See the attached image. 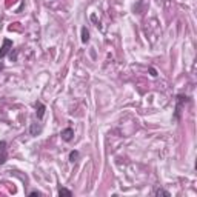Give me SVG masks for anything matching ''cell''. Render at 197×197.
<instances>
[{"label": "cell", "instance_id": "6da1fadb", "mask_svg": "<svg viewBox=\"0 0 197 197\" xmlns=\"http://www.w3.org/2000/svg\"><path fill=\"white\" fill-rule=\"evenodd\" d=\"M185 103H188V97L186 96H177V105H176V119H179V115L182 112V108L185 106Z\"/></svg>", "mask_w": 197, "mask_h": 197}, {"label": "cell", "instance_id": "7a4b0ae2", "mask_svg": "<svg viewBox=\"0 0 197 197\" xmlns=\"http://www.w3.org/2000/svg\"><path fill=\"white\" fill-rule=\"evenodd\" d=\"M10 49H12V42L10 39H3V45L0 48V59H3L10 52Z\"/></svg>", "mask_w": 197, "mask_h": 197}, {"label": "cell", "instance_id": "3957f363", "mask_svg": "<svg viewBox=\"0 0 197 197\" xmlns=\"http://www.w3.org/2000/svg\"><path fill=\"white\" fill-rule=\"evenodd\" d=\"M60 136H62V140L71 142V140L74 139V129H73V128H65L63 131L60 132Z\"/></svg>", "mask_w": 197, "mask_h": 197}, {"label": "cell", "instance_id": "277c9868", "mask_svg": "<svg viewBox=\"0 0 197 197\" xmlns=\"http://www.w3.org/2000/svg\"><path fill=\"white\" fill-rule=\"evenodd\" d=\"M35 110H37V117L42 120L43 119V114H45V106L40 102H37V103H35Z\"/></svg>", "mask_w": 197, "mask_h": 197}, {"label": "cell", "instance_id": "5b68a950", "mask_svg": "<svg viewBox=\"0 0 197 197\" xmlns=\"http://www.w3.org/2000/svg\"><path fill=\"white\" fill-rule=\"evenodd\" d=\"M89 42V31L85 28H82V43H88Z\"/></svg>", "mask_w": 197, "mask_h": 197}, {"label": "cell", "instance_id": "8992f818", "mask_svg": "<svg viewBox=\"0 0 197 197\" xmlns=\"http://www.w3.org/2000/svg\"><path fill=\"white\" fill-rule=\"evenodd\" d=\"M79 151H71V153H69V162L71 163H74V162H77V160H79Z\"/></svg>", "mask_w": 197, "mask_h": 197}, {"label": "cell", "instance_id": "52a82bcc", "mask_svg": "<svg viewBox=\"0 0 197 197\" xmlns=\"http://www.w3.org/2000/svg\"><path fill=\"white\" fill-rule=\"evenodd\" d=\"M37 132H40V126H37V123L31 125V134L32 136H37Z\"/></svg>", "mask_w": 197, "mask_h": 197}, {"label": "cell", "instance_id": "ba28073f", "mask_svg": "<svg viewBox=\"0 0 197 197\" xmlns=\"http://www.w3.org/2000/svg\"><path fill=\"white\" fill-rule=\"evenodd\" d=\"M59 196H66V197H71V196H73V193H71L69 190H65V188H60V190H59Z\"/></svg>", "mask_w": 197, "mask_h": 197}, {"label": "cell", "instance_id": "9c48e42d", "mask_svg": "<svg viewBox=\"0 0 197 197\" xmlns=\"http://www.w3.org/2000/svg\"><path fill=\"white\" fill-rule=\"evenodd\" d=\"M156 196H166V197H169L171 194H169L168 191H165V190H156V193H154Z\"/></svg>", "mask_w": 197, "mask_h": 197}, {"label": "cell", "instance_id": "30bf717a", "mask_svg": "<svg viewBox=\"0 0 197 197\" xmlns=\"http://www.w3.org/2000/svg\"><path fill=\"white\" fill-rule=\"evenodd\" d=\"M29 196L32 197V196H42V193H39V191H32V193H29Z\"/></svg>", "mask_w": 197, "mask_h": 197}, {"label": "cell", "instance_id": "8fae6325", "mask_svg": "<svg viewBox=\"0 0 197 197\" xmlns=\"http://www.w3.org/2000/svg\"><path fill=\"white\" fill-rule=\"evenodd\" d=\"M149 73H151V76H153V77H156V76H157V73H156V69H153V68H151V69H149Z\"/></svg>", "mask_w": 197, "mask_h": 197}, {"label": "cell", "instance_id": "7c38bea8", "mask_svg": "<svg viewBox=\"0 0 197 197\" xmlns=\"http://www.w3.org/2000/svg\"><path fill=\"white\" fill-rule=\"evenodd\" d=\"M3 66H5V65L2 63V62H0V71H2V69H3Z\"/></svg>", "mask_w": 197, "mask_h": 197}]
</instances>
